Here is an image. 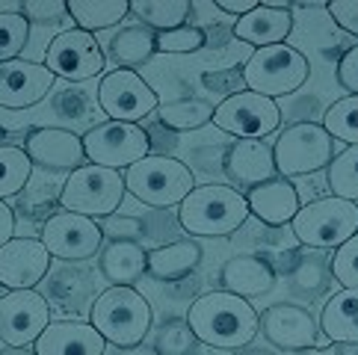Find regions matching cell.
Returning <instances> with one entry per match:
<instances>
[{
	"mask_svg": "<svg viewBox=\"0 0 358 355\" xmlns=\"http://www.w3.org/2000/svg\"><path fill=\"white\" fill-rule=\"evenodd\" d=\"M187 323L199 344L213 349H246L261 332V317L249 299L228 290H210L187 311Z\"/></svg>",
	"mask_w": 358,
	"mask_h": 355,
	"instance_id": "6da1fadb",
	"label": "cell"
},
{
	"mask_svg": "<svg viewBox=\"0 0 358 355\" xmlns=\"http://www.w3.org/2000/svg\"><path fill=\"white\" fill-rule=\"evenodd\" d=\"M249 219V201L228 184L196 187L181 205L178 222L189 237H228Z\"/></svg>",
	"mask_w": 358,
	"mask_h": 355,
	"instance_id": "7a4b0ae2",
	"label": "cell"
},
{
	"mask_svg": "<svg viewBox=\"0 0 358 355\" xmlns=\"http://www.w3.org/2000/svg\"><path fill=\"white\" fill-rule=\"evenodd\" d=\"M151 320L155 317H151L148 299L136 287H122V284H110L95 299L92 311H89V323L113 347L143 344L151 332Z\"/></svg>",
	"mask_w": 358,
	"mask_h": 355,
	"instance_id": "3957f363",
	"label": "cell"
},
{
	"mask_svg": "<svg viewBox=\"0 0 358 355\" xmlns=\"http://www.w3.org/2000/svg\"><path fill=\"white\" fill-rule=\"evenodd\" d=\"M124 189L148 208H178L196 189V178L181 160L148 154L124 172Z\"/></svg>",
	"mask_w": 358,
	"mask_h": 355,
	"instance_id": "277c9868",
	"label": "cell"
},
{
	"mask_svg": "<svg viewBox=\"0 0 358 355\" xmlns=\"http://www.w3.org/2000/svg\"><path fill=\"white\" fill-rule=\"evenodd\" d=\"M308 78H311L308 57L299 48H290L287 42L258 48L243 62V83H246V89L273 101L281 95L299 92L308 83Z\"/></svg>",
	"mask_w": 358,
	"mask_h": 355,
	"instance_id": "5b68a950",
	"label": "cell"
},
{
	"mask_svg": "<svg viewBox=\"0 0 358 355\" xmlns=\"http://www.w3.org/2000/svg\"><path fill=\"white\" fill-rule=\"evenodd\" d=\"M290 231L305 249H338L358 231V205L338 196H323L299 208L290 222Z\"/></svg>",
	"mask_w": 358,
	"mask_h": 355,
	"instance_id": "8992f818",
	"label": "cell"
},
{
	"mask_svg": "<svg viewBox=\"0 0 358 355\" xmlns=\"http://www.w3.org/2000/svg\"><path fill=\"white\" fill-rule=\"evenodd\" d=\"M124 175L116 169H104L95 163H83L74 172H69L59 193L62 210L80 213L89 219H107L116 213L124 198Z\"/></svg>",
	"mask_w": 358,
	"mask_h": 355,
	"instance_id": "52a82bcc",
	"label": "cell"
},
{
	"mask_svg": "<svg viewBox=\"0 0 358 355\" xmlns=\"http://www.w3.org/2000/svg\"><path fill=\"white\" fill-rule=\"evenodd\" d=\"M275 172L281 178H302L329 169L335 160V139L320 122H296L278 133L273 143Z\"/></svg>",
	"mask_w": 358,
	"mask_h": 355,
	"instance_id": "ba28073f",
	"label": "cell"
},
{
	"mask_svg": "<svg viewBox=\"0 0 358 355\" xmlns=\"http://www.w3.org/2000/svg\"><path fill=\"white\" fill-rule=\"evenodd\" d=\"M80 139H83L86 163L116 169V172L134 166V163L151 154L148 131L134 122H113V119L101 122L92 131H86Z\"/></svg>",
	"mask_w": 358,
	"mask_h": 355,
	"instance_id": "9c48e42d",
	"label": "cell"
},
{
	"mask_svg": "<svg viewBox=\"0 0 358 355\" xmlns=\"http://www.w3.org/2000/svg\"><path fill=\"white\" fill-rule=\"evenodd\" d=\"M213 124L234 139H264L281 124V107L273 98L240 89L213 107Z\"/></svg>",
	"mask_w": 358,
	"mask_h": 355,
	"instance_id": "30bf717a",
	"label": "cell"
},
{
	"mask_svg": "<svg viewBox=\"0 0 358 355\" xmlns=\"http://www.w3.org/2000/svg\"><path fill=\"white\" fill-rule=\"evenodd\" d=\"M107 66V57L101 50L98 39L86 30H62L59 36H54L45 50V68L54 74V78L71 80V83H83L98 78Z\"/></svg>",
	"mask_w": 358,
	"mask_h": 355,
	"instance_id": "8fae6325",
	"label": "cell"
},
{
	"mask_svg": "<svg viewBox=\"0 0 358 355\" xmlns=\"http://www.w3.org/2000/svg\"><path fill=\"white\" fill-rule=\"evenodd\" d=\"M98 104L113 122H134L157 113L160 101L157 92L151 89L134 68H113L101 78L98 86Z\"/></svg>",
	"mask_w": 358,
	"mask_h": 355,
	"instance_id": "7c38bea8",
	"label": "cell"
},
{
	"mask_svg": "<svg viewBox=\"0 0 358 355\" xmlns=\"http://www.w3.org/2000/svg\"><path fill=\"white\" fill-rule=\"evenodd\" d=\"M50 326V305L36 287L6 290L0 296V340L6 347H33Z\"/></svg>",
	"mask_w": 358,
	"mask_h": 355,
	"instance_id": "4fadbf2b",
	"label": "cell"
},
{
	"mask_svg": "<svg viewBox=\"0 0 358 355\" xmlns=\"http://www.w3.org/2000/svg\"><path fill=\"white\" fill-rule=\"evenodd\" d=\"M39 240L50 252V258L86 261L98 255L101 246H104V231H101L98 219L80 217V213H71V210H59L42 225Z\"/></svg>",
	"mask_w": 358,
	"mask_h": 355,
	"instance_id": "5bb4252c",
	"label": "cell"
},
{
	"mask_svg": "<svg viewBox=\"0 0 358 355\" xmlns=\"http://www.w3.org/2000/svg\"><path fill=\"white\" fill-rule=\"evenodd\" d=\"M50 252L36 237H12L0 246V284L6 290L36 287L50 270Z\"/></svg>",
	"mask_w": 358,
	"mask_h": 355,
	"instance_id": "9a60e30c",
	"label": "cell"
},
{
	"mask_svg": "<svg viewBox=\"0 0 358 355\" xmlns=\"http://www.w3.org/2000/svg\"><path fill=\"white\" fill-rule=\"evenodd\" d=\"M261 335L275 349L299 352L317 344L320 326L305 308L293 305V302H275L261 314Z\"/></svg>",
	"mask_w": 358,
	"mask_h": 355,
	"instance_id": "2e32d148",
	"label": "cell"
},
{
	"mask_svg": "<svg viewBox=\"0 0 358 355\" xmlns=\"http://www.w3.org/2000/svg\"><path fill=\"white\" fill-rule=\"evenodd\" d=\"M57 78L45 68V62L9 59L0 62V107L6 110H27L54 89Z\"/></svg>",
	"mask_w": 358,
	"mask_h": 355,
	"instance_id": "e0dca14e",
	"label": "cell"
},
{
	"mask_svg": "<svg viewBox=\"0 0 358 355\" xmlns=\"http://www.w3.org/2000/svg\"><path fill=\"white\" fill-rule=\"evenodd\" d=\"M24 154L48 172H74L86 163L83 139L62 128H33L24 139Z\"/></svg>",
	"mask_w": 358,
	"mask_h": 355,
	"instance_id": "ac0fdd59",
	"label": "cell"
},
{
	"mask_svg": "<svg viewBox=\"0 0 358 355\" xmlns=\"http://www.w3.org/2000/svg\"><path fill=\"white\" fill-rule=\"evenodd\" d=\"M293 3L287 0H266L258 3L249 15H243L231 24V36L240 42L258 48H270V45H285V39L293 33V15H290Z\"/></svg>",
	"mask_w": 358,
	"mask_h": 355,
	"instance_id": "d6986e66",
	"label": "cell"
},
{
	"mask_svg": "<svg viewBox=\"0 0 358 355\" xmlns=\"http://www.w3.org/2000/svg\"><path fill=\"white\" fill-rule=\"evenodd\" d=\"M222 172L231 184L237 187H258L264 181L275 178V160H273V145L264 139H234L222 157Z\"/></svg>",
	"mask_w": 358,
	"mask_h": 355,
	"instance_id": "ffe728a7",
	"label": "cell"
},
{
	"mask_svg": "<svg viewBox=\"0 0 358 355\" xmlns=\"http://www.w3.org/2000/svg\"><path fill=\"white\" fill-rule=\"evenodd\" d=\"M36 355H107V340L92 323L59 320L50 323L33 344Z\"/></svg>",
	"mask_w": 358,
	"mask_h": 355,
	"instance_id": "44dd1931",
	"label": "cell"
},
{
	"mask_svg": "<svg viewBox=\"0 0 358 355\" xmlns=\"http://www.w3.org/2000/svg\"><path fill=\"white\" fill-rule=\"evenodd\" d=\"M246 201H249L252 217H258L264 225H273V228L290 225L293 217H296L299 208H302L299 205V189L281 175L246 189Z\"/></svg>",
	"mask_w": 358,
	"mask_h": 355,
	"instance_id": "7402d4cb",
	"label": "cell"
},
{
	"mask_svg": "<svg viewBox=\"0 0 358 355\" xmlns=\"http://www.w3.org/2000/svg\"><path fill=\"white\" fill-rule=\"evenodd\" d=\"M275 278H278L275 270L261 255H234L220 270L222 290H228V294H234L240 299L266 296L275 287Z\"/></svg>",
	"mask_w": 358,
	"mask_h": 355,
	"instance_id": "603a6c76",
	"label": "cell"
},
{
	"mask_svg": "<svg viewBox=\"0 0 358 355\" xmlns=\"http://www.w3.org/2000/svg\"><path fill=\"white\" fill-rule=\"evenodd\" d=\"M148 252L136 240H110L98 252V270L110 284L134 287L139 275H145Z\"/></svg>",
	"mask_w": 358,
	"mask_h": 355,
	"instance_id": "cb8c5ba5",
	"label": "cell"
},
{
	"mask_svg": "<svg viewBox=\"0 0 358 355\" xmlns=\"http://www.w3.org/2000/svg\"><path fill=\"white\" fill-rule=\"evenodd\" d=\"M317 326L331 344L358 347V287H341L331 294Z\"/></svg>",
	"mask_w": 358,
	"mask_h": 355,
	"instance_id": "d4e9b609",
	"label": "cell"
},
{
	"mask_svg": "<svg viewBox=\"0 0 358 355\" xmlns=\"http://www.w3.org/2000/svg\"><path fill=\"white\" fill-rule=\"evenodd\" d=\"M201 246L199 240L187 237V240H175V243H166L160 249L148 252V266L145 273L155 278V282H181L189 273L201 263Z\"/></svg>",
	"mask_w": 358,
	"mask_h": 355,
	"instance_id": "484cf974",
	"label": "cell"
},
{
	"mask_svg": "<svg viewBox=\"0 0 358 355\" xmlns=\"http://www.w3.org/2000/svg\"><path fill=\"white\" fill-rule=\"evenodd\" d=\"M127 15H131V0H69L71 24L92 36L98 30H110L113 24H122Z\"/></svg>",
	"mask_w": 358,
	"mask_h": 355,
	"instance_id": "4316f807",
	"label": "cell"
},
{
	"mask_svg": "<svg viewBox=\"0 0 358 355\" xmlns=\"http://www.w3.org/2000/svg\"><path fill=\"white\" fill-rule=\"evenodd\" d=\"M155 116L163 128L187 133V131H199L208 122H213V104L204 98H175V101H163Z\"/></svg>",
	"mask_w": 358,
	"mask_h": 355,
	"instance_id": "83f0119b",
	"label": "cell"
},
{
	"mask_svg": "<svg viewBox=\"0 0 358 355\" xmlns=\"http://www.w3.org/2000/svg\"><path fill=\"white\" fill-rule=\"evenodd\" d=\"M155 39H157L155 30L143 27V24H134V27H122L113 36L107 50H110V57L119 62V68H136L155 57V50H157Z\"/></svg>",
	"mask_w": 358,
	"mask_h": 355,
	"instance_id": "f1b7e54d",
	"label": "cell"
},
{
	"mask_svg": "<svg viewBox=\"0 0 358 355\" xmlns=\"http://www.w3.org/2000/svg\"><path fill=\"white\" fill-rule=\"evenodd\" d=\"M131 12L143 21V27L163 33L184 27L189 12H193V3L189 0H131Z\"/></svg>",
	"mask_w": 358,
	"mask_h": 355,
	"instance_id": "f546056e",
	"label": "cell"
},
{
	"mask_svg": "<svg viewBox=\"0 0 358 355\" xmlns=\"http://www.w3.org/2000/svg\"><path fill=\"white\" fill-rule=\"evenodd\" d=\"M331 258H320V255H302L296 270L290 273V290L302 299H314L335 282L331 278Z\"/></svg>",
	"mask_w": 358,
	"mask_h": 355,
	"instance_id": "4dcf8cb0",
	"label": "cell"
},
{
	"mask_svg": "<svg viewBox=\"0 0 358 355\" xmlns=\"http://www.w3.org/2000/svg\"><path fill=\"white\" fill-rule=\"evenodd\" d=\"M33 175V163L18 145H0V201L18 196Z\"/></svg>",
	"mask_w": 358,
	"mask_h": 355,
	"instance_id": "1f68e13d",
	"label": "cell"
},
{
	"mask_svg": "<svg viewBox=\"0 0 358 355\" xmlns=\"http://www.w3.org/2000/svg\"><path fill=\"white\" fill-rule=\"evenodd\" d=\"M331 196L358 205V145H347L326 169Z\"/></svg>",
	"mask_w": 358,
	"mask_h": 355,
	"instance_id": "d6a6232c",
	"label": "cell"
},
{
	"mask_svg": "<svg viewBox=\"0 0 358 355\" xmlns=\"http://www.w3.org/2000/svg\"><path fill=\"white\" fill-rule=\"evenodd\" d=\"M323 128L329 131L331 139H341L347 145H358V95H347L335 101L326 116H323Z\"/></svg>",
	"mask_w": 358,
	"mask_h": 355,
	"instance_id": "836d02e7",
	"label": "cell"
},
{
	"mask_svg": "<svg viewBox=\"0 0 358 355\" xmlns=\"http://www.w3.org/2000/svg\"><path fill=\"white\" fill-rule=\"evenodd\" d=\"M30 39V21L21 12H0V62L18 59Z\"/></svg>",
	"mask_w": 358,
	"mask_h": 355,
	"instance_id": "e575fe53",
	"label": "cell"
},
{
	"mask_svg": "<svg viewBox=\"0 0 358 355\" xmlns=\"http://www.w3.org/2000/svg\"><path fill=\"white\" fill-rule=\"evenodd\" d=\"M199 344L187 320H169L155 332V349L160 355H189Z\"/></svg>",
	"mask_w": 358,
	"mask_h": 355,
	"instance_id": "d590c367",
	"label": "cell"
},
{
	"mask_svg": "<svg viewBox=\"0 0 358 355\" xmlns=\"http://www.w3.org/2000/svg\"><path fill=\"white\" fill-rule=\"evenodd\" d=\"M204 45H208V30L189 27V24L175 27V30H163L155 39V48L160 54H196Z\"/></svg>",
	"mask_w": 358,
	"mask_h": 355,
	"instance_id": "8d00e7d4",
	"label": "cell"
},
{
	"mask_svg": "<svg viewBox=\"0 0 358 355\" xmlns=\"http://www.w3.org/2000/svg\"><path fill=\"white\" fill-rule=\"evenodd\" d=\"M331 278L341 287H358V231L331 255Z\"/></svg>",
	"mask_w": 358,
	"mask_h": 355,
	"instance_id": "74e56055",
	"label": "cell"
},
{
	"mask_svg": "<svg viewBox=\"0 0 358 355\" xmlns=\"http://www.w3.org/2000/svg\"><path fill=\"white\" fill-rule=\"evenodd\" d=\"M21 15L30 24H59L69 15V0H24L21 3Z\"/></svg>",
	"mask_w": 358,
	"mask_h": 355,
	"instance_id": "f35d334b",
	"label": "cell"
},
{
	"mask_svg": "<svg viewBox=\"0 0 358 355\" xmlns=\"http://www.w3.org/2000/svg\"><path fill=\"white\" fill-rule=\"evenodd\" d=\"M98 225H101V231H104V237H110V240H136L139 243V237L145 231V222L139 217H122V213H110V217Z\"/></svg>",
	"mask_w": 358,
	"mask_h": 355,
	"instance_id": "ab89813d",
	"label": "cell"
},
{
	"mask_svg": "<svg viewBox=\"0 0 358 355\" xmlns=\"http://www.w3.org/2000/svg\"><path fill=\"white\" fill-rule=\"evenodd\" d=\"M335 78H338L341 89H343L347 95H358V45L347 48V50L341 54Z\"/></svg>",
	"mask_w": 358,
	"mask_h": 355,
	"instance_id": "60d3db41",
	"label": "cell"
},
{
	"mask_svg": "<svg viewBox=\"0 0 358 355\" xmlns=\"http://www.w3.org/2000/svg\"><path fill=\"white\" fill-rule=\"evenodd\" d=\"M326 12L341 30H347L358 39V0H331V3H326Z\"/></svg>",
	"mask_w": 358,
	"mask_h": 355,
	"instance_id": "b9f144b4",
	"label": "cell"
},
{
	"mask_svg": "<svg viewBox=\"0 0 358 355\" xmlns=\"http://www.w3.org/2000/svg\"><path fill=\"white\" fill-rule=\"evenodd\" d=\"M201 83L213 89V92H222L225 98L240 92V83H243V66L240 68H228V71H210V74H201Z\"/></svg>",
	"mask_w": 358,
	"mask_h": 355,
	"instance_id": "7bdbcfd3",
	"label": "cell"
},
{
	"mask_svg": "<svg viewBox=\"0 0 358 355\" xmlns=\"http://www.w3.org/2000/svg\"><path fill=\"white\" fill-rule=\"evenodd\" d=\"M261 0H216V9L225 12V15H234V18H243V15H249V12L258 6Z\"/></svg>",
	"mask_w": 358,
	"mask_h": 355,
	"instance_id": "ee69618b",
	"label": "cell"
},
{
	"mask_svg": "<svg viewBox=\"0 0 358 355\" xmlns=\"http://www.w3.org/2000/svg\"><path fill=\"white\" fill-rule=\"evenodd\" d=\"M15 237V213L9 210L6 201H0V246H6Z\"/></svg>",
	"mask_w": 358,
	"mask_h": 355,
	"instance_id": "f6af8a7d",
	"label": "cell"
},
{
	"mask_svg": "<svg viewBox=\"0 0 358 355\" xmlns=\"http://www.w3.org/2000/svg\"><path fill=\"white\" fill-rule=\"evenodd\" d=\"M113 355H160L157 349H155V344H136V347H116V352Z\"/></svg>",
	"mask_w": 358,
	"mask_h": 355,
	"instance_id": "bcb514c9",
	"label": "cell"
},
{
	"mask_svg": "<svg viewBox=\"0 0 358 355\" xmlns=\"http://www.w3.org/2000/svg\"><path fill=\"white\" fill-rule=\"evenodd\" d=\"M296 355H341V344H329V347H308V349H299Z\"/></svg>",
	"mask_w": 358,
	"mask_h": 355,
	"instance_id": "7dc6e473",
	"label": "cell"
},
{
	"mask_svg": "<svg viewBox=\"0 0 358 355\" xmlns=\"http://www.w3.org/2000/svg\"><path fill=\"white\" fill-rule=\"evenodd\" d=\"M0 355H36L30 347H3L0 349Z\"/></svg>",
	"mask_w": 358,
	"mask_h": 355,
	"instance_id": "c3c4849f",
	"label": "cell"
},
{
	"mask_svg": "<svg viewBox=\"0 0 358 355\" xmlns=\"http://www.w3.org/2000/svg\"><path fill=\"white\" fill-rule=\"evenodd\" d=\"M240 355H275V352H270V349H255V347H246Z\"/></svg>",
	"mask_w": 358,
	"mask_h": 355,
	"instance_id": "681fc988",
	"label": "cell"
},
{
	"mask_svg": "<svg viewBox=\"0 0 358 355\" xmlns=\"http://www.w3.org/2000/svg\"><path fill=\"white\" fill-rule=\"evenodd\" d=\"M355 355H358V349H355Z\"/></svg>",
	"mask_w": 358,
	"mask_h": 355,
	"instance_id": "f907efd6",
	"label": "cell"
}]
</instances>
